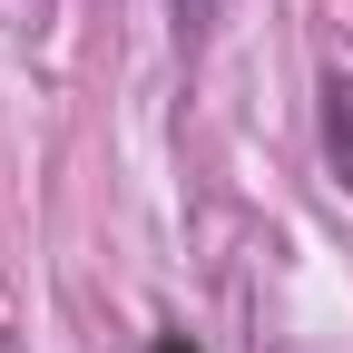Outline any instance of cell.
<instances>
[{"mask_svg":"<svg viewBox=\"0 0 353 353\" xmlns=\"http://www.w3.org/2000/svg\"><path fill=\"white\" fill-rule=\"evenodd\" d=\"M148 353H196V343H187V334H157V343H148Z\"/></svg>","mask_w":353,"mask_h":353,"instance_id":"cell-3","label":"cell"},{"mask_svg":"<svg viewBox=\"0 0 353 353\" xmlns=\"http://www.w3.org/2000/svg\"><path fill=\"white\" fill-rule=\"evenodd\" d=\"M314 138H324V167H334V187H353V79H343V69L324 79V108H314Z\"/></svg>","mask_w":353,"mask_h":353,"instance_id":"cell-1","label":"cell"},{"mask_svg":"<svg viewBox=\"0 0 353 353\" xmlns=\"http://www.w3.org/2000/svg\"><path fill=\"white\" fill-rule=\"evenodd\" d=\"M167 10H176V50H206L226 30V0H167Z\"/></svg>","mask_w":353,"mask_h":353,"instance_id":"cell-2","label":"cell"}]
</instances>
